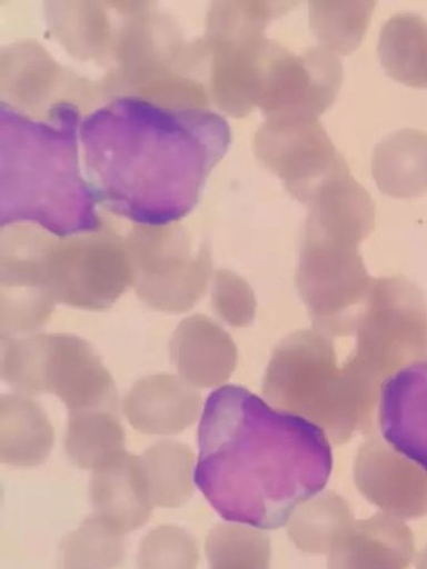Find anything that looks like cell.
Listing matches in <instances>:
<instances>
[{
	"mask_svg": "<svg viewBox=\"0 0 427 569\" xmlns=\"http://www.w3.org/2000/svg\"><path fill=\"white\" fill-rule=\"evenodd\" d=\"M171 362L197 389L225 385L237 366V348L227 331L203 315L183 319L170 341Z\"/></svg>",
	"mask_w": 427,
	"mask_h": 569,
	"instance_id": "2e32d148",
	"label": "cell"
},
{
	"mask_svg": "<svg viewBox=\"0 0 427 569\" xmlns=\"http://www.w3.org/2000/svg\"><path fill=\"white\" fill-rule=\"evenodd\" d=\"M416 569H427V546L417 557Z\"/></svg>",
	"mask_w": 427,
	"mask_h": 569,
	"instance_id": "f1b7e54d",
	"label": "cell"
},
{
	"mask_svg": "<svg viewBox=\"0 0 427 569\" xmlns=\"http://www.w3.org/2000/svg\"><path fill=\"white\" fill-rule=\"evenodd\" d=\"M355 520L344 497L325 491L299 505L288 520L287 529L291 541L302 552L328 555Z\"/></svg>",
	"mask_w": 427,
	"mask_h": 569,
	"instance_id": "44dd1931",
	"label": "cell"
},
{
	"mask_svg": "<svg viewBox=\"0 0 427 569\" xmlns=\"http://www.w3.org/2000/svg\"><path fill=\"white\" fill-rule=\"evenodd\" d=\"M46 233L30 228L3 236L0 261L2 337L30 335L52 316L58 303L44 269Z\"/></svg>",
	"mask_w": 427,
	"mask_h": 569,
	"instance_id": "8fae6325",
	"label": "cell"
},
{
	"mask_svg": "<svg viewBox=\"0 0 427 569\" xmlns=\"http://www.w3.org/2000/svg\"><path fill=\"white\" fill-rule=\"evenodd\" d=\"M416 553L404 520L386 512L355 520L328 553V569H407Z\"/></svg>",
	"mask_w": 427,
	"mask_h": 569,
	"instance_id": "e0dca14e",
	"label": "cell"
},
{
	"mask_svg": "<svg viewBox=\"0 0 427 569\" xmlns=\"http://www.w3.org/2000/svg\"><path fill=\"white\" fill-rule=\"evenodd\" d=\"M78 121L68 103L47 121L2 104V226L32 221L61 237L100 228L97 197L79 169Z\"/></svg>",
	"mask_w": 427,
	"mask_h": 569,
	"instance_id": "277c9868",
	"label": "cell"
},
{
	"mask_svg": "<svg viewBox=\"0 0 427 569\" xmlns=\"http://www.w3.org/2000/svg\"><path fill=\"white\" fill-rule=\"evenodd\" d=\"M196 483L222 518L260 530L287 526L326 487L334 457L309 419L224 387L205 407Z\"/></svg>",
	"mask_w": 427,
	"mask_h": 569,
	"instance_id": "7a4b0ae2",
	"label": "cell"
},
{
	"mask_svg": "<svg viewBox=\"0 0 427 569\" xmlns=\"http://www.w3.org/2000/svg\"><path fill=\"white\" fill-rule=\"evenodd\" d=\"M210 569H270L271 543L260 529L218 525L206 541Z\"/></svg>",
	"mask_w": 427,
	"mask_h": 569,
	"instance_id": "d4e9b609",
	"label": "cell"
},
{
	"mask_svg": "<svg viewBox=\"0 0 427 569\" xmlns=\"http://www.w3.org/2000/svg\"><path fill=\"white\" fill-rule=\"evenodd\" d=\"M125 551V533L95 513L64 539L63 569H115L122 563Z\"/></svg>",
	"mask_w": 427,
	"mask_h": 569,
	"instance_id": "cb8c5ba5",
	"label": "cell"
},
{
	"mask_svg": "<svg viewBox=\"0 0 427 569\" xmlns=\"http://www.w3.org/2000/svg\"><path fill=\"white\" fill-rule=\"evenodd\" d=\"M294 2H222L208 19L212 56L211 88L218 107L241 118L259 106L268 72L282 49L268 40L271 20L296 8Z\"/></svg>",
	"mask_w": 427,
	"mask_h": 569,
	"instance_id": "8992f818",
	"label": "cell"
},
{
	"mask_svg": "<svg viewBox=\"0 0 427 569\" xmlns=\"http://www.w3.org/2000/svg\"><path fill=\"white\" fill-rule=\"evenodd\" d=\"M342 79L340 60L321 46L299 57L282 49L266 79L259 108L268 118L318 119L335 102Z\"/></svg>",
	"mask_w": 427,
	"mask_h": 569,
	"instance_id": "7c38bea8",
	"label": "cell"
},
{
	"mask_svg": "<svg viewBox=\"0 0 427 569\" xmlns=\"http://www.w3.org/2000/svg\"><path fill=\"white\" fill-rule=\"evenodd\" d=\"M150 503L178 508L195 495L196 455L191 448L163 441L137 456Z\"/></svg>",
	"mask_w": 427,
	"mask_h": 569,
	"instance_id": "ffe728a7",
	"label": "cell"
},
{
	"mask_svg": "<svg viewBox=\"0 0 427 569\" xmlns=\"http://www.w3.org/2000/svg\"><path fill=\"white\" fill-rule=\"evenodd\" d=\"M197 540L177 527H159L141 541L138 569H197Z\"/></svg>",
	"mask_w": 427,
	"mask_h": 569,
	"instance_id": "4316f807",
	"label": "cell"
},
{
	"mask_svg": "<svg viewBox=\"0 0 427 569\" xmlns=\"http://www.w3.org/2000/svg\"><path fill=\"white\" fill-rule=\"evenodd\" d=\"M427 359V308L409 279L374 280L352 310L296 331L275 349L262 393L315 422L335 445L373 429L389 377Z\"/></svg>",
	"mask_w": 427,
	"mask_h": 569,
	"instance_id": "6da1fadb",
	"label": "cell"
},
{
	"mask_svg": "<svg viewBox=\"0 0 427 569\" xmlns=\"http://www.w3.org/2000/svg\"><path fill=\"white\" fill-rule=\"evenodd\" d=\"M66 449L75 465L92 472L122 458L126 438L115 411L70 412Z\"/></svg>",
	"mask_w": 427,
	"mask_h": 569,
	"instance_id": "7402d4cb",
	"label": "cell"
},
{
	"mask_svg": "<svg viewBox=\"0 0 427 569\" xmlns=\"http://www.w3.org/2000/svg\"><path fill=\"white\" fill-rule=\"evenodd\" d=\"M80 131L95 197L152 227L193 210L230 144V128L217 113L140 97L95 111Z\"/></svg>",
	"mask_w": 427,
	"mask_h": 569,
	"instance_id": "3957f363",
	"label": "cell"
},
{
	"mask_svg": "<svg viewBox=\"0 0 427 569\" xmlns=\"http://www.w3.org/2000/svg\"><path fill=\"white\" fill-rule=\"evenodd\" d=\"M297 287L312 323L344 315L368 296L370 277L359 247L375 226V208L349 170L328 178L308 202Z\"/></svg>",
	"mask_w": 427,
	"mask_h": 569,
	"instance_id": "5b68a950",
	"label": "cell"
},
{
	"mask_svg": "<svg viewBox=\"0 0 427 569\" xmlns=\"http://www.w3.org/2000/svg\"><path fill=\"white\" fill-rule=\"evenodd\" d=\"M90 497L97 513L122 533L145 527L152 511L137 456L128 453L93 471Z\"/></svg>",
	"mask_w": 427,
	"mask_h": 569,
	"instance_id": "ac0fdd59",
	"label": "cell"
},
{
	"mask_svg": "<svg viewBox=\"0 0 427 569\" xmlns=\"http://www.w3.org/2000/svg\"><path fill=\"white\" fill-rule=\"evenodd\" d=\"M378 403L386 441L427 471V359L389 377Z\"/></svg>",
	"mask_w": 427,
	"mask_h": 569,
	"instance_id": "5bb4252c",
	"label": "cell"
},
{
	"mask_svg": "<svg viewBox=\"0 0 427 569\" xmlns=\"http://www.w3.org/2000/svg\"><path fill=\"white\" fill-rule=\"evenodd\" d=\"M44 268L57 302L87 311L110 309L133 278L126 243L99 231L61 241L47 234Z\"/></svg>",
	"mask_w": 427,
	"mask_h": 569,
	"instance_id": "ba28073f",
	"label": "cell"
},
{
	"mask_svg": "<svg viewBox=\"0 0 427 569\" xmlns=\"http://www.w3.org/2000/svg\"><path fill=\"white\" fill-rule=\"evenodd\" d=\"M374 2H312L310 24L324 49L347 56L367 30Z\"/></svg>",
	"mask_w": 427,
	"mask_h": 569,
	"instance_id": "484cf974",
	"label": "cell"
},
{
	"mask_svg": "<svg viewBox=\"0 0 427 569\" xmlns=\"http://www.w3.org/2000/svg\"><path fill=\"white\" fill-rule=\"evenodd\" d=\"M53 426L41 407L27 396L0 400V458L16 467H36L49 458Z\"/></svg>",
	"mask_w": 427,
	"mask_h": 569,
	"instance_id": "d6986e66",
	"label": "cell"
},
{
	"mask_svg": "<svg viewBox=\"0 0 427 569\" xmlns=\"http://www.w3.org/2000/svg\"><path fill=\"white\" fill-rule=\"evenodd\" d=\"M255 148L261 162L306 206L328 178L349 169L318 119L268 118Z\"/></svg>",
	"mask_w": 427,
	"mask_h": 569,
	"instance_id": "30bf717a",
	"label": "cell"
},
{
	"mask_svg": "<svg viewBox=\"0 0 427 569\" xmlns=\"http://www.w3.org/2000/svg\"><path fill=\"white\" fill-rule=\"evenodd\" d=\"M354 476L359 492L384 512L401 520L427 515V471L387 441L371 438L360 447Z\"/></svg>",
	"mask_w": 427,
	"mask_h": 569,
	"instance_id": "4fadbf2b",
	"label": "cell"
},
{
	"mask_svg": "<svg viewBox=\"0 0 427 569\" xmlns=\"http://www.w3.org/2000/svg\"><path fill=\"white\" fill-rule=\"evenodd\" d=\"M212 307L231 327L250 326L257 313V300L250 284L230 270H219L214 278Z\"/></svg>",
	"mask_w": 427,
	"mask_h": 569,
	"instance_id": "83f0119b",
	"label": "cell"
},
{
	"mask_svg": "<svg viewBox=\"0 0 427 569\" xmlns=\"http://www.w3.org/2000/svg\"><path fill=\"white\" fill-rule=\"evenodd\" d=\"M169 228H138L126 242L132 284L152 309L181 313L203 298L212 261L208 249L193 254L185 234Z\"/></svg>",
	"mask_w": 427,
	"mask_h": 569,
	"instance_id": "9c48e42d",
	"label": "cell"
},
{
	"mask_svg": "<svg viewBox=\"0 0 427 569\" xmlns=\"http://www.w3.org/2000/svg\"><path fill=\"white\" fill-rule=\"evenodd\" d=\"M202 397L183 378L160 373L140 379L123 402L135 430L148 436H175L199 418Z\"/></svg>",
	"mask_w": 427,
	"mask_h": 569,
	"instance_id": "9a60e30c",
	"label": "cell"
},
{
	"mask_svg": "<svg viewBox=\"0 0 427 569\" xmlns=\"http://www.w3.org/2000/svg\"><path fill=\"white\" fill-rule=\"evenodd\" d=\"M2 339V377L17 391L53 393L70 412L116 411L113 377L87 341L69 335Z\"/></svg>",
	"mask_w": 427,
	"mask_h": 569,
	"instance_id": "52a82bcc",
	"label": "cell"
},
{
	"mask_svg": "<svg viewBox=\"0 0 427 569\" xmlns=\"http://www.w3.org/2000/svg\"><path fill=\"white\" fill-rule=\"evenodd\" d=\"M378 56L397 81L427 88V23L414 16H397L384 28Z\"/></svg>",
	"mask_w": 427,
	"mask_h": 569,
	"instance_id": "603a6c76",
	"label": "cell"
}]
</instances>
